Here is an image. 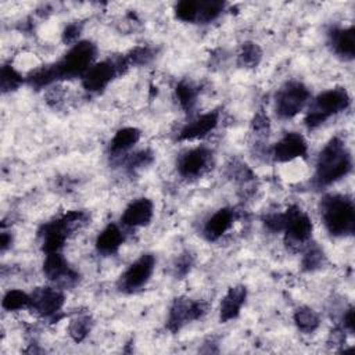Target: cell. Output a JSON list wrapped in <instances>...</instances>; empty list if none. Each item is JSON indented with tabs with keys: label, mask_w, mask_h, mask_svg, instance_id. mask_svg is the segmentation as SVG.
Returning a JSON list of instances; mask_svg holds the SVG:
<instances>
[{
	"label": "cell",
	"mask_w": 355,
	"mask_h": 355,
	"mask_svg": "<svg viewBox=\"0 0 355 355\" xmlns=\"http://www.w3.org/2000/svg\"><path fill=\"white\" fill-rule=\"evenodd\" d=\"M349 169L351 155L344 141L338 137H333L320 151L315 180L319 186H327L345 176Z\"/></svg>",
	"instance_id": "obj_1"
},
{
	"label": "cell",
	"mask_w": 355,
	"mask_h": 355,
	"mask_svg": "<svg viewBox=\"0 0 355 355\" xmlns=\"http://www.w3.org/2000/svg\"><path fill=\"white\" fill-rule=\"evenodd\" d=\"M326 229L333 236H347L354 232L355 211L349 198L338 194L326 196L320 204Z\"/></svg>",
	"instance_id": "obj_2"
},
{
	"label": "cell",
	"mask_w": 355,
	"mask_h": 355,
	"mask_svg": "<svg viewBox=\"0 0 355 355\" xmlns=\"http://www.w3.org/2000/svg\"><path fill=\"white\" fill-rule=\"evenodd\" d=\"M87 223V215L82 211H71L64 216L43 225L40 236L43 237V251L46 254L60 252L69 233Z\"/></svg>",
	"instance_id": "obj_3"
},
{
	"label": "cell",
	"mask_w": 355,
	"mask_h": 355,
	"mask_svg": "<svg viewBox=\"0 0 355 355\" xmlns=\"http://www.w3.org/2000/svg\"><path fill=\"white\" fill-rule=\"evenodd\" d=\"M348 105H349V97L345 89L337 87V89H330L327 92H323L313 101L312 108L309 110L305 118V123L309 129H315L320 123H323L329 116L344 111Z\"/></svg>",
	"instance_id": "obj_4"
},
{
	"label": "cell",
	"mask_w": 355,
	"mask_h": 355,
	"mask_svg": "<svg viewBox=\"0 0 355 355\" xmlns=\"http://www.w3.org/2000/svg\"><path fill=\"white\" fill-rule=\"evenodd\" d=\"M96 55V47L92 42L76 43L57 64H54L58 79L73 78L85 75V72L92 67Z\"/></svg>",
	"instance_id": "obj_5"
},
{
	"label": "cell",
	"mask_w": 355,
	"mask_h": 355,
	"mask_svg": "<svg viewBox=\"0 0 355 355\" xmlns=\"http://www.w3.org/2000/svg\"><path fill=\"white\" fill-rule=\"evenodd\" d=\"M309 97L308 89L301 82L286 83L276 94V112L280 118H293L305 105Z\"/></svg>",
	"instance_id": "obj_6"
},
{
	"label": "cell",
	"mask_w": 355,
	"mask_h": 355,
	"mask_svg": "<svg viewBox=\"0 0 355 355\" xmlns=\"http://www.w3.org/2000/svg\"><path fill=\"white\" fill-rule=\"evenodd\" d=\"M155 266V258L151 254L141 255L133 262L119 279V290L125 293H133L141 288L153 275Z\"/></svg>",
	"instance_id": "obj_7"
},
{
	"label": "cell",
	"mask_w": 355,
	"mask_h": 355,
	"mask_svg": "<svg viewBox=\"0 0 355 355\" xmlns=\"http://www.w3.org/2000/svg\"><path fill=\"white\" fill-rule=\"evenodd\" d=\"M205 312V308L200 302L190 301L187 298H176L169 311L168 329L178 331L183 324L201 318Z\"/></svg>",
	"instance_id": "obj_8"
},
{
	"label": "cell",
	"mask_w": 355,
	"mask_h": 355,
	"mask_svg": "<svg viewBox=\"0 0 355 355\" xmlns=\"http://www.w3.org/2000/svg\"><path fill=\"white\" fill-rule=\"evenodd\" d=\"M286 236L293 244H302L309 240L312 233V222L306 214L298 207H291L286 212Z\"/></svg>",
	"instance_id": "obj_9"
},
{
	"label": "cell",
	"mask_w": 355,
	"mask_h": 355,
	"mask_svg": "<svg viewBox=\"0 0 355 355\" xmlns=\"http://www.w3.org/2000/svg\"><path fill=\"white\" fill-rule=\"evenodd\" d=\"M31 308L43 316H54L64 304V294L58 288L39 287L31 295Z\"/></svg>",
	"instance_id": "obj_10"
},
{
	"label": "cell",
	"mask_w": 355,
	"mask_h": 355,
	"mask_svg": "<svg viewBox=\"0 0 355 355\" xmlns=\"http://www.w3.org/2000/svg\"><path fill=\"white\" fill-rule=\"evenodd\" d=\"M118 67L114 62L103 61L92 65L82 76V85L89 92L103 90L116 75Z\"/></svg>",
	"instance_id": "obj_11"
},
{
	"label": "cell",
	"mask_w": 355,
	"mask_h": 355,
	"mask_svg": "<svg viewBox=\"0 0 355 355\" xmlns=\"http://www.w3.org/2000/svg\"><path fill=\"white\" fill-rule=\"evenodd\" d=\"M43 272L47 276V279L62 286L73 284L78 279L76 272L69 268V265L60 252L47 254L46 261L43 263Z\"/></svg>",
	"instance_id": "obj_12"
},
{
	"label": "cell",
	"mask_w": 355,
	"mask_h": 355,
	"mask_svg": "<svg viewBox=\"0 0 355 355\" xmlns=\"http://www.w3.org/2000/svg\"><path fill=\"white\" fill-rule=\"evenodd\" d=\"M209 159H211L209 150L204 147L193 148L179 158L178 171L184 178H196L207 169Z\"/></svg>",
	"instance_id": "obj_13"
},
{
	"label": "cell",
	"mask_w": 355,
	"mask_h": 355,
	"mask_svg": "<svg viewBox=\"0 0 355 355\" xmlns=\"http://www.w3.org/2000/svg\"><path fill=\"white\" fill-rule=\"evenodd\" d=\"M306 154V141L305 139L295 132L287 133L273 150V157L279 162L293 161L294 158L304 157Z\"/></svg>",
	"instance_id": "obj_14"
},
{
	"label": "cell",
	"mask_w": 355,
	"mask_h": 355,
	"mask_svg": "<svg viewBox=\"0 0 355 355\" xmlns=\"http://www.w3.org/2000/svg\"><path fill=\"white\" fill-rule=\"evenodd\" d=\"M154 214V205L148 198H139L130 202L121 216V222L130 227L146 226Z\"/></svg>",
	"instance_id": "obj_15"
},
{
	"label": "cell",
	"mask_w": 355,
	"mask_h": 355,
	"mask_svg": "<svg viewBox=\"0 0 355 355\" xmlns=\"http://www.w3.org/2000/svg\"><path fill=\"white\" fill-rule=\"evenodd\" d=\"M216 125H218V112L204 114V115L198 116L197 119H194L193 122H190L189 125H186L180 130L179 139L180 140H194V139L204 137L211 130H214Z\"/></svg>",
	"instance_id": "obj_16"
},
{
	"label": "cell",
	"mask_w": 355,
	"mask_h": 355,
	"mask_svg": "<svg viewBox=\"0 0 355 355\" xmlns=\"http://www.w3.org/2000/svg\"><path fill=\"white\" fill-rule=\"evenodd\" d=\"M245 295L247 291L244 286H234L229 288L220 302V322H229L239 315L245 301Z\"/></svg>",
	"instance_id": "obj_17"
},
{
	"label": "cell",
	"mask_w": 355,
	"mask_h": 355,
	"mask_svg": "<svg viewBox=\"0 0 355 355\" xmlns=\"http://www.w3.org/2000/svg\"><path fill=\"white\" fill-rule=\"evenodd\" d=\"M233 223V212L229 208H222L216 211L204 226V236L209 241L218 240L222 234H225Z\"/></svg>",
	"instance_id": "obj_18"
},
{
	"label": "cell",
	"mask_w": 355,
	"mask_h": 355,
	"mask_svg": "<svg viewBox=\"0 0 355 355\" xmlns=\"http://www.w3.org/2000/svg\"><path fill=\"white\" fill-rule=\"evenodd\" d=\"M330 40L334 51L344 58H354L355 54V32L354 28L333 29L330 33Z\"/></svg>",
	"instance_id": "obj_19"
},
{
	"label": "cell",
	"mask_w": 355,
	"mask_h": 355,
	"mask_svg": "<svg viewBox=\"0 0 355 355\" xmlns=\"http://www.w3.org/2000/svg\"><path fill=\"white\" fill-rule=\"evenodd\" d=\"M123 241V234L116 225H108L97 237L96 247L101 254H114Z\"/></svg>",
	"instance_id": "obj_20"
},
{
	"label": "cell",
	"mask_w": 355,
	"mask_h": 355,
	"mask_svg": "<svg viewBox=\"0 0 355 355\" xmlns=\"http://www.w3.org/2000/svg\"><path fill=\"white\" fill-rule=\"evenodd\" d=\"M140 139V130L136 128H122L119 129L111 140V151L119 154L135 146Z\"/></svg>",
	"instance_id": "obj_21"
},
{
	"label": "cell",
	"mask_w": 355,
	"mask_h": 355,
	"mask_svg": "<svg viewBox=\"0 0 355 355\" xmlns=\"http://www.w3.org/2000/svg\"><path fill=\"white\" fill-rule=\"evenodd\" d=\"M294 322L297 327L304 333H312L319 327L318 313L308 306H301L294 312Z\"/></svg>",
	"instance_id": "obj_22"
},
{
	"label": "cell",
	"mask_w": 355,
	"mask_h": 355,
	"mask_svg": "<svg viewBox=\"0 0 355 355\" xmlns=\"http://www.w3.org/2000/svg\"><path fill=\"white\" fill-rule=\"evenodd\" d=\"M31 295L21 290H10L3 298V308L7 311H18L31 306Z\"/></svg>",
	"instance_id": "obj_23"
},
{
	"label": "cell",
	"mask_w": 355,
	"mask_h": 355,
	"mask_svg": "<svg viewBox=\"0 0 355 355\" xmlns=\"http://www.w3.org/2000/svg\"><path fill=\"white\" fill-rule=\"evenodd\" d=\"M225 3L223 1H216V0H209V1H200L198 3V15L197 21L207 24L214 21L223 10Z\"/></svg>",
	"instance_id": "obj_24"
},
{
	"label": "cell",
	"mask_w": 355,
	"mask_h": 355,
	"mask_svg": "<svg viewBox=\"0 0 355 355\" xmlns=\"http://www.w3.org/2000/svg\"><path fill=\"white\" fill-rule=\"evenodd\" d=\"M261 57H262L261 49L255 43L247 42L243 44L241 51L239 54V64L241 67L252 68V67L258 65V62L261 61Z\"/></svg>",
	"instance_id": "obj_25"
},
{
	"label": "cell",
	"mask_w": 355,
	"mask_h": 355,
	"mask_svg": "<svg viewBox=\"0 0 355 355\" xmlns=\"http://www.w3.org/2000/svg\"><path fill=\"white\" fill-rule=\"evenodd\" d=\"M176 97L180 107L186 111L191 110L197 101V90L193 85L187 82H180L176 86Z\"/></svg>",
	"instance_id": "obj_26"
},
{
	"label": "cell",
	"mask_w": 355,
	"mask_h": 355,
	"mask_svg": "<svg viewBox=\"0 0 355 355\" xmlns=\"http://www.w3.org/2000/svg\"><path fill=\"white\" fill-rule=\"evenodd\" d=\"M57 79H58V75H57V71H55L54 65L43 67V68L35 71L33 73H31L29 78H28L29 83L35 87L47 86V85H50L51 82H54Z\"/></svg>",
	"instance_id": "obj_27"
},
{
	"label": "cell",
	"mask_w": 355,
	"mask_h": 355,
	"mask_svg": "<svg viewBox=\"0 0 355 355\" xmlns=\"http://www.w3.org/2000/svg\"><path fill=\"white\" fill-rule=\"evenodd\" d=\"M198 3L200 1H194V0H183L179 1L175 7V14L180 21L184 22H193L197 21V15H198Z\"/></svg>",
	"instance_id": "obj_28"
},
{
	"label": "cell",
	"mask_w": 355,
	"mask_h": 355,
	"mask_svg": "<svg viewBox=\"0 0 355 355\" xmlns=\"http://www.w3.org/2000/svg\"><path fill=\"white\" fill-rule=\"evenodd\" d=\"M0 79H1V89H3V92L14 90L22 82L21 75L12 67H10V65H4L1 68V78Z\"/></svg>",
	"instance_id": "obj_29"
},
{
	"label": "cell",
	"mask_w": 355,
	"mask_h": 355,
	"mask_svg": "<svg viewBox=\"0 0 355 355\" xmlns=\"http://www.w3.org/2000/svg\"><path fill=\"white\" fill-rule=\"evenodd\" d=\"M323 262V251L318 247H309L302 258V268L305 270H315L318 269Z\"/></svg>",
	"instance_id": "obj_30"
},
{
	"label": "cell",
	"mask_w": 355,
	"mask_h": 355,
	"mask_svg": "<svg viewBox=\"0 0 355 355\" xmlns=\"http://www.w3.org/2000/svg\"><path fill=\"white\" fill-rule=\"evenodd\" d=\"M89 330H90V322L87 316L78 318L69 324V334L75 341H82L87 336Z\"/></svg>",
	"instance_id": "obj_31"
},
{
	"label": "cell",
	"mask_w": 355,
	"mask_h": 355,
	"mask_svg": "<svg viewBox=\"0 0 355 355\" xmlns=\"http://www.w3.org/2000/svg\"><path fill=\"white\" fill-rule=\"evenodd\" d=\"M153 51L148 47H136L128 57L126 61L132 64H146L151 60Z\"/></svg>",
	"instance_id": "obj_32"
},
{
	"label": "cell",
	"mask_w": 355,
	"mask_h": 355,
	"mask_svg": "<svg viewBox=\"0 0 355 355\" xmlns=\"http://www.w3.org/2000/svg\"><path fill=\"white\" fill-rule=\"evenodd\" d=\"M153 162V154L148 150H143L140 153H136L133 157L129 158L128 166L130 168H143Z\"/></svg>",
	"instance_id": "obj_33"
},
{
	"label": "cell",
	"mask_w": 355,
	"mask_h": 355,
	"mask_svg": "<svg viewBox=\"0 0 355 355\" xmlns=\"http://www.w3.org/2000/svg\"><path fill=\"white\" fill-rule=\"evenodd\" d=\"M265 225H266L268 229H270L272 232L284 230V226H286V214H273V215H269V216L265 219Z\"/></svg>",
	"instance_id": "obj_34"
},
{
	"label": "cell",
	"mask_w": 355,
	"mask_h": 355,
	"mask_svg": "<svg viewBox=\"0 0 355 355\" xmlns=\"http://www.w3.org/2000/svg\"><path fill=\"white\" fill-rule=\"evenodd\" d=\"M252 126H254V130L258 132L259 135H265L268 130H269V119L265 114L262 112H258L254 118V122H252Z\"/></svg>",
	"instance_id": "obj_35"
},
{
	"label": "cell",
	"mask_w": 355,
	"mask_h": 355,
	"mask_svg": "<svg viewBox=\"0 0 355 355\" xmlns=\"http://www.w3.org/2000/svg\"><path fill=\"white\" fill-rule=\"evenodd\" d=\"M80 33V25L79 24H69L62 33V40L65 43H73Z\"/></svg>",
	"instance_id": "obj_36"
},
{
	"label": "cell",
	"mask_w": 355,
	"mask_h": 355,
	"mask_svg": "<svg viewBox=\"0 0 355 355\" xmlns=\"http://www.w3.org/2000/svg\"><path fill=\"white\" fill-rule=\"evenodd\" d=\"M191 263H193V261H191L190 254H184V255H182V257L176 261V275H179V276H184V275L190 270Z\"/></svg>",
	"instance_id": "obj_37"
},
{
	"label": "cell",
	"mask_w": 355,
	"mask_h": 355,
	"mask_svg": "<svg viewBox=\"0 0 355 355\" xmlns=\"http://www.w3.org/2000/svg\"><path fill=\"white\" fill-rule=\"evenodd\" d=\"M354 308H349L347 312H345V315H344V327L348 330V331H351V333H354Z\"/></svg>",
	"instance_id": "obj_38"
},
{
	"label": "cell",
	"mask_w": 355,
	"mask_h": 355,
	"mask_svg": "<svg viewBox=\"0 0 355 355\" xmlns=\"http://www.w3.org/2000/svg\"><path fill=\"white\" fill-rule=\"evenodd\" d=\"M10 244H11V236H10L8 233L3 232L1 236H0V247H1V251H6Z\"/></svg>",
	"instance_id": "obj_39"
}]
</instances>
